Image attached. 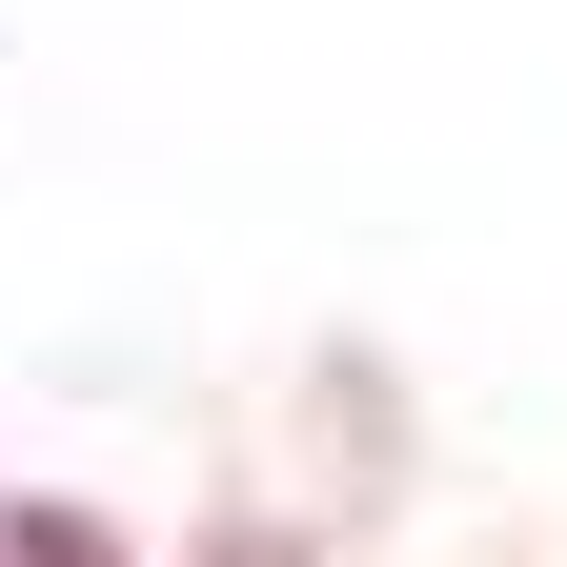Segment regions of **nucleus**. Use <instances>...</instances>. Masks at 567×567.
<instances>
[{
  "label": "nucleus",
  "mask_w": 567,
  "mask_h": 567,
  "mask_svg": "<svg viewBox=\"0 0 567 567\" xmlns=\"http://www.w3.org/2000/svg\"><path fill=\"white\" fill-rule=\"evenodd\" d=\"M0 567H122V547H102L82 507H0Z\"/></svg>",
  "instance_id": "1"
}]
</instances>
